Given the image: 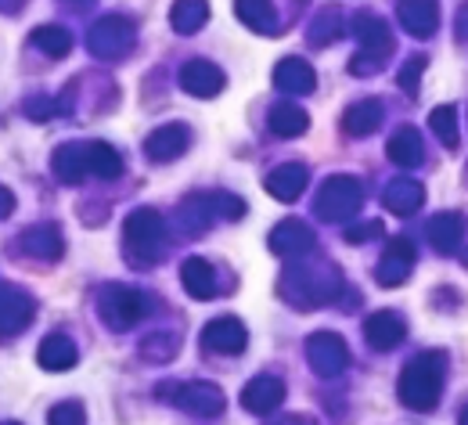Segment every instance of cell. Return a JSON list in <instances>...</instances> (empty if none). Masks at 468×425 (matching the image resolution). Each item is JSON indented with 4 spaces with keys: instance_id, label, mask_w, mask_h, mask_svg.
I'll return each instance as SVG.
<instances>
[{
    "instance_id": "d590c367",
    "label": "cell",
    "mask_w": 468,
    "mask_h": 425,
    "mask_svg": "<svg viewBox=\"0 0 468 425\" xmlns=\"http://www.w3.org/2000/svg\"><path fill=\"white\" fill-rule=\"evenodd\" d=\"M174 350H176V339H170L166 332H155V335H148L144 339V346H141V354L148 357V361H166V357H174Z\"/></svg>"
},
{
    "instance_id": "7bdbcfd3",
    "label": "cell",
    "mask_w": 468,
    "mask_h": 425,
    "mask_svg": "<svg viewBox=\"0 0 468 425\" xmlns=\"http://www.w3.org/2000/svg\"><path fill=\"white\" fill-rule=\"evenodd\" d=\"M69 4H83V0H69Z\"/></svg>"
},
{
    "instance_id": "4fadbf2b",
    "label": "cell",
    "mask_w": 468,
    "mask_h": 425,
    "mask_svg": "<svg viewBox=\"0 0 468 425\" xmlns=\"http://www.w3.org/2000/svg\"><path fill=\"white\" fill-rule=\"evenodd\" d=\"M245 343H249V332L241 328L238 317H217L202 332V346L213 350V354H241Z\"/></svg>"
},
{
    "instance_id": "484cf974",
    "label": "cell",
    "mask_w": 468,
    "mask_h": 425,
    "mask_svg": "<svg viewBox=\"0 0 468 425\" xmlns=\"http://www.w3.org/2000/svg\"><path fill=\"white\" fill-rule=\"evenodd\" d=\"M40 367L44 371H69V367L76 365V343L69 339V335H61V332H55V335H48L44 343H40Z\"/></svg>"
},
{
    "instance_id": "e575fe53",
    "label": "cell",
    "mask_w": 468,
    "mask_h": 425,
    "mask_svg": "<svg viewBox=\"0 0 468 425\" xmlns=\"http://www.w3.org/2000/svg\"><path fill=\"white\" fill-rule=\"evenodd\" d=\"M429 126H432V133L440 137L443 148H458L462 137H458V109H454V105H440V109H432Z\"/></svg>"
},
{
    "instance_id": "4dcf8cb0",
    "label": "cell",
    "mask_w": 468,
    "mask_h": 425,
    "mask_svg": "<svg viewBox=\"0 0 468 425\" xmlns=\"http://www.w3.org/2000/svg\"><path fill=\"white\" fill-rule=\"evenodd\" d=\"M87 163H90V174H94L98 181H116L119 174H122V159H119V152L112 148V144H105V141L87 144Z\"/></svg>"
},
{
    "instance_id": "5b68a950",
    "label": "cell",
    "mask_w": 468,
    "mask_h": 425,
    "mask_svg": "<svg viewBox=\"0 0 468 425\" xmlns=\"http://www.w3.org/2000/svg\"><path fill=\"white\" fill-rule=\"evenodd\" d=\"M148 313H152V296H144V292H133V289H105L101 292V317L116 332L133 328Z\"/></svg>"
},
{
    "instance_id": "cb8c5ba5",
    "label": "cell",
    "mask_w": 468,
    "mask_h": 425,
    "mask_svg": "<svg viewBox=\"0 0 468 425\" xmlns=\"http://www.w3.org/2000/svg\"><path fill=\"white\" fill-rule=\"evenodd\" d=\"M274 83H278L289 98H299V94H310L317 80H314V69L303 58H285L278 65V72H274Z\"/></svg>"
},
{
    "instance_id": "7c38bea8",
    "label": "cell",
    "mask_w": 468,
    "mask_h": 425,
    "mask_svg": "<svg viewBox=\"0 0 468 425\" xmlns=\"http://www.w3.org/2000/svg\"><path fill=\"white\" fill-rule=\"evenodd\" d=\"M404 335H408V324L393 310H378L364 321V339H367L371 350H393V346L404 343Z\"/></svg>"
},
{
    "instance_id": "74e56055",
    "label": "cell",
    "mask_w": 468,
    "mask_h": 425,
    "mask_svg": "<svg viewBox=\"0 0 468 425\" xmlns=\"http://www.w3.org/2000/svg\"><path fill=\"white\" fill-rule=\"evenodd\" d=\"M429 61L421 58V55H414V58H408V65L400 69V87L408 90V94H418V80H421V69H425Z\"/></svg>"
},
{
    "instance_id": "9a60e30c",
    "label": "cell",
    "mask_w": 468,
    "mask_h": 425,
    "mask_svg": "<svg viewBox=\"0 0 468 425\" xmlns=\"http://www.w3.org/2000/svg\"><path fill=\"white\" fill-rule=\"evenodd\" d=\"M191 144V130L184 122H174V126H159L148 141H144V152L155 159V163H170L176 155H184Z\"/></svg>"
},
{
    "instance_id": "7a4b0ae2",
    "label": "cell",
    "mask_w": 468,
    "mask_h": 425,
    "mask_svg": "<svg viewBox=\"0 0 468 425\" xmlns=\"http://www.w3.org/2000/svg\"><path fill=\"white\" fill-rule=\"evenodd\" d=\"M122 242H126V256L130 263H159L166 252H170V231H166V220L155 213V209H137L130 213L126 228H122Z\"/></svg>"
},
{
    "instance_id": "ffe728a7",
    "label": "cell",
    "mask_w": 468,
    "mask_h": 425,
    "mask_svg": "<svg viewBox=\"0 0 468 425\" xmlns=\"http://www.w3.org/2000/svg\"><path fill=\"white\" fill-rule=\"evenodd\" d=\"M425 202V187L418 181H410V177H397V181H389L386 187V195H382V206L389 209V213H397V217H410V213H418V206Z\"/></svg>"
},
{
    "instance_id": "603a6c76",
    "label": "cell",
    "mask_w": 468,
    "mask_h": 425,
    "mask_svg": "<svg viewBox=\"0 0 468 425\" xmlns=\"http://www.w3.org/2000/svg\"><path fill=\"white\" fill-rule=\"evenodd\" d=\"M51 170L58 174L61 184H80L90 174V163H87V148L83 144H61L51 159Z\"/></svg>"
},
{
    "instance_id": "8fae6325",
    "label": "cell",
    "mask_w": 468,
    "mask_h": 425,
    "mask_svg": "<svg viewBox=\"0 0 468 425\" xmlns=\"http://www.w3.org/2000/svg\"><path fill=\"white\" fill-rule=\"evenodd\" d=\"M33 313H37V306L26 292H18L11 285H0V339L18 335L33 321Z\"/></svg>"
},
{
    "instance_id": "3957f363",
    "label": "cell",
    "mask_w": 468,
    "mask_h": 425,
    "mask_svg": "<svg viewBox=\"0 0 468 425\" xmlns=\"http://www.w3.org/2000/svg\"><path fill=\"white\" fill-rule=\"evenodd\" d=\"M353 33H356V40H360V55L350 61L353 76L378 72V65L393 55V33H389V26H386L378 15L360 11V15L353 18Z\"/></svg>"
},
{
    "instance_id": "7402d4cb",
    "label": "cell",
    "mask_w": 468,
    "mask_h": 425,
    "mask_svg": "<svg viewBox=\"0 0 468 425\" xmlns=\"http://www.w3.org/2000/svg\"><path fill=\"white\" fill-rule=\"evenodd\" d=\"M306 166H299V163H285L282 170H274L271 177H267V191L278 198V202H295L303 191H306Z\"/></svg>"
},
{
    "instance_id": "ab89813d",
    "label": "cell",
    "mask_w": 468,
    "mask_h": 425,
    "mask_svg": "<svg viewBox=\"0 0 468 425\" xmlns=\"http://www.w3.org/2000/svg\"><path fill=\"white\" fill-rule=\"evenodd\" d=\"M375 235H382V224H378V220L360 224V228H350V231H346V239H350L353 245H360L364 239H375Z\"/></svg>"
},
{
    "instance_id": "f546056e",
    "label": "cell",
    "mask_w": 468,
    "mask_h": 425,
    "mask_svg": "<svg viewBox=\"0 0 468 425\" xmlns=\"http://www.w3.org/2000/svg\"><path fill=\"white\" fill-rule=\"evenodd\" d=\"M378 122H382V105H378V101H356V105L346 109V116H343V126H346L350 137H367V133H375Z\"/></svg>"
},
{
    "instance_id": "ac0fdd59",
    "label": "cell",
    "mask_w": 468,
    "mask_h": 425,
    "mask_svg": "<svg viewBox=\"0 0 468 425\" xmlns=\"http://www.w3.org/2000/svg\"><path fill=\"white\" fill-rule=\"evenodd\" d=\"M425 235H429V242H432L436 252L451 256V252H458V249H462L465 224H462V217H458V213H440V217H432V220H429Z\"/></svg>"
},
{
    "instance_id": "d6a6232c",
    "label": "cell",
    "mask_w": 468,
    "mask_h": 425,
    "mask_svg": "<svg viewBox=\"0 0 468 425\" xmlns=\"http://www.w3.org/2000/svg\"><path fill=\"white\" fill-rule=\"evenodd\" d=\"M33 44L48 55V58H65L72 51V37L61 29V26H40L33 29Z\"/></svg>"
},
{
    "instance_id": "5bb4252c",
    "label": "cell",
    "mask_w": 468,
    "mask_h": 425,
    "mask_svg": "<svg viewBox=\"0 0 468 425\" xmlns=\"http://www.w3.org/2000/svg\"><path fill=\"white\" fill-rule=\"evenodd\" d=\"M282 400H285V382H278L271 375L252 378L245 386V393H241V408L252 411V415H271V411H278Z\"/></svg>"
},
{
    "instance_id": "8992f818",
    "label": "cell",
    "mask_w": 468,
    "mask_h": 425,
    "mask_svg": "<svg viewBox=\"0 0 468 425\" xmlns=\"http://www.w3.org/2000/svg\"><path fill=\"white\" fill-rule=\"evenodd\" d=\"M360 202H364L360 181H353V177H332V181H324L321 195H317V213L324 220H350L353 213L360 209Z\"/></svg>"
},
{
    "instance_id": "4316f807",
    "label": "cell",
    "mask_w": 468,
    "mask_h": 425,
    "mask_svg": "<svg viewBox=\"0 0 468 425\" xmlns=\"http://www.w3.org/2000/svg\"><path fill=\"white\" fill-rule=\"evenodd\" d=\"M180 282H184L187 296H195V300H209V296H217V271H213L206 260H198V256L184 263Z\"/></svg>"
},
{
    "instance_id": "d6986e66",
    "label": "cell",
    "mask_w": 468,
    "mask_h": 425,
    "mask_svg": "<svg viewBox=\"0 0 468 425\" xmlns=\"http://www.w3.org/2000/svg\"><path fill=\"white\" fill-rule=\"evenodd\" d=\"M271 249L278 256H306L314 249V231L303 224V220H285L274 228L271 235Z\"/></svg>"
},
{
    "instance_id": "44dd1931",
    "label": "cell",
    "mask_w": 468,
    "mask_h": 425,
    "mask_svg": "<svg viewBox=\"0 0 468 425\" xmlns=\"http://www.w3.org/2000/svg\"><path fill=\"white\" fill-rule=\"evenodd\" d=\"M234 7H238V18L249 29L263 33V37H274L282 29V18H278V11H274L271 0H234Z\"/></svg>"
},
{
    "instance_id": "836d02e7",
    "label": "cell",
    "mask_w": 468,
    "mask_h": 425,
    "mask_svg": "<svg viewBox=\"0 0 468 425\" xmlns=\"http://www.w3.org/2000/svg\"><path fill=\"white\" fill-rule=\"evenodd\" d=\"M339 33H343V15H339V7H324V11L310 22V44H317V48L339 40Z\"/></svg>"
},
{
    "instance_id": "60d3db41",
    "label": "cell",
    "mask_w": 468,
    "mask_h": 425,
    "mask_svg": "<svg viewBox=\"0 0 468 425\" xmlns=\"http://www.w3.org/2000/svg\"><path fill=\"white\" fill-rule=\"evenodd\" d=\"M11 209H15V195H11L7 187H0V220H4Z\"/></svg>"
},
{
    "instance_id": "52a82bcc",
    "label": "cell",
    "mask_w": 468,
    "mask_h": 425,
    "mask_svg": "<svg viewBox=\"0 0 468 425\" xmlns=\"http://www.w3.org/2000/svg\"><path fill=\"white\" fill-rule=\"evenodd\" d=\"M87 48H90V55H98V58H105V61L122 58V55L133 48V22L122 18V15L101 18V22L90 29Z\"/></svg>"
},
{
    "instance_id": "9c48e42d",
    "label": "cell",
    "mask_w": 468,
    "mask_h": 425,
    "mask_svg": "<svg viewBox=\"0 0 468 425\" xmlns=\"http://www.w3.org/2000/svg\"><path fill=\"white\" fill-rule=\"evenodd\" d=\"M306 354H310V367H314L317 375H324V378L343 375L346 365H350V350H346V343H343L339 335H332V332H317V335H310Z\"/></svg>"
},
{
    "instance_id": "83f0119b",
    "label": "cell",
    "mask_w": 468,
    "mask_h": 425,
    "mask_svg": "<svg viewBox=\"0 0 468 425\" xmlns=\"http://www.w3.org/2000/svg\"><path fill=\"white\" fill-rule=\"evenodd\" d=\"M22 249L37 260H58L61 256V231L55 224H37L22 231Z\"/></svg>"
},
{
    "instance_id": "e0dca14e",
    "label": "cell",
    "mask_w": 468,
    "mask_h": 425,
    "mask_svg": "<svg viewBox=\"0 0 468 425\" xmlns=\"http://www.w3.org/2000/svg\"><path fill=\"white\" fill-rule=\"evenodd\" d=\"M180 87L187 94H198V98H213L224 90V72L213 65V61H187L184 72H180Z\"/></svg>"
},
{
    "instance_id": "8d00e7d4",
    "label": "cell",
    "mask_w": 468,
    "mask_h": 425,
    "mask_svg": "<svg viewBox=\"0 0 468 425\" xmlns=\"http://www.w3.org/2000/svg\"><path fill=\"white\" fill-rule=\"evenodd\" d=\"M83 422H87V415H83V404H76V400L58 404L51 411V425H83Z\"/></svg>"
},
{
    "instance_id": "f1b7e54d",
    "label": "cell",
    "mask_w": 468,
    "mask_h": 425,
    "mask_svg": "<svg viewBox=\"0 0 468 425\" xmlns=\"http://www.w3.org/2000/svg\"><path fill=\"white\" fill-rule=\"evenodd\" d=\"M209 18V0H176L174 11H170V26L176 33H198Z\"/></svg>"
},
{
    "instance_id": "30bf717a",
    "label": "cell",
    "mask_w": 468,
    "mask_h": 425,
    "mask_svg": "<svg viewBox=\"0 0 468 425\" xmlns=\"http://www.w3.org/2000/svg\"><path fill=\"white\" fill-rule=\"evenodd\" d=\"M410 267H414V245L408 239H393V242L386 245L382 260H378L375 278H378V285L397 289V285H404L410 278Z\"/></svg>"
},
{
    "instance_id": "2e32d148",
    "label": "cell",
    "mask_w": 468,
    "mask_h": 425,
    "mask_svg": "<svg viewBox=\"0 0 468 425\" xmlns=\"http://www.w3.org/2000/svg\"><path fill=\"white\" fill-rule=\"evenodd\" d=\"M397 15H400V26L410 37H432L440 26V4L436 0H400Z\"/></svg>"
},
{
    "instance_id": "1f68e13d",
    "label": "cell",
    "mask_w": 468,
    "mask_h": 425,
    "mask_svg": "<svg viewBox=\"0 0 468 425\" xmlns=\"http://www.w3.org/2000/svg\"><path fill=\"white\" fill-rule=\"evenodd\" d=\"M306 126H310V120H306V112L295 101H282V105L271 109V130L278 137H299Z\"/></svg>"
},
{
    "instance_id": "f35d334b",
    "label": "cell",
    "mask_w": 468,
    "mask_h": 425,
    "mask_svg": "<svg viewBox=\"0 0 468 425\" xmlns=\"http://www.w3.org/2000/svg\"><path fill=\"white\" fill-rule=\"evenodd\" d=\"M55 112H61L58 101H55V98H48V94H40L37 101H29V105H26V116H33V120H48V116H55Z\"/></svg>"
},
{
    "instance_id": "6da1fadb",
    "label": "cell",
    "mask_w": 468,
    "mask_h": 425,
    "mask_svg": "<svg viewBox=\"0 0 468 425\" xmlns=\"http://www.w3.org/2000/svg\"><path fill=\"white\" fill-rule=\"evenodd\" d=\"M443 371H447V357L443 354H418L404 375H400V400L410 411H432L443 397Z\"/></svg>"
},
{
    "instance_id": "277c9868",
    "label": "cell",
    "mask_w": 468,
    "mask_h": 425,
    "mask_svg": "<svg viewBox=\"0 0 468 425\" xmlns=\"http://www.w3.org/2000/svg\"><path fill=\"white\" fill-rule=\"evenodd\" d=\"M289 296L295 306H321L324 300L339 296L343 292V278L335 274V267H324V271H310V267H295L289 274Z\"/></svg>"
},
{
    "instance_id": "d4e9b609",
    "label": "cell",
    "mask_w": 468,
    "mask_h": 425,
    "mask_svg": "<svg viewBox=\"0 0 468 425\" xmlns=\"http://www.w3.org/2000/svg\"><path fill=\"white\" fill-rule=\"evenodd\" d=\"M389 159H393L397 166H404V170L421 166L425 144H421V133H418L414 126H400V130L393 133V141H389Z\"/></svg>"
},
{
    "instance_id": "ba28073f",
    "label": "cell",
    "mask_w": 468,
    "mask_h": 425,
    "mask_svg": "<svg viewBox=\"0 0 468 425\" xmlns=\"http://www.w3.org/2000/svg\"><path fill=\"white\" fill-rule=\"evenodd\" d=\"M159 397L176 404V408H184V411H191V415H202V419H217L228 408L224 393L213 382H187L174 393H159Z\"/></svg>"
},
{
    "instance_id": "b9f144b4",
    "label": "cell",
    "mask_w": 468,
    "mask_h": 425,
    "mask_svg": "<svg viewBox=\"0 0 468 425\" xmlns=\"http://www.w3.org/2000/svg\"><path fill=\"white\" fill-rule=\"evenodd\" d=\"M462 422H465V425H468V408H465V415H462Z\"/></svg>"
}]
</instances>
